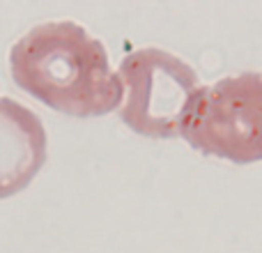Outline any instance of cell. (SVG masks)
<instances>
[{"mask_svg":"<svg viewBox=\"0 0 262 253\" xmlns=\"http://www.w3.org/2000/svg\"><path fill=\"white\" fill-rule=\"evenodd\" d=\"M9 72L21 90L72 118H99L122 104L106 46L76 21L30 28L9 49Z\"/></svg>","mask_w":262,"mask_h":253,"instance_id":"6da1fadb","label":"cell"},{"mask_svg":"<svg viewBox=\"0 0 262 253\" xmlns=\"http://www.w3.org/2000/svg\"><path fill=\"white\" fill-rule=\"evenodd\" d=\"M120 118L147 138H177L186 113L203 88L195 69L163 49H138L120 62Z\"/></svg>","mask_w":262,"mask_h":253,"instance_id":"3957f363","label":"cell"},{"mask_svg":"<svg viewBox=\"0 0 262 253\" xmlns=\"http://www.w3.org/2000/svg\"><path fill=\"white\" fill-rule=\"evenodd\" d=\"M180 136L207 157L232 163L262 161V74L244 72L203 86Z\"/></svg>","mask_w":262,"mask_h":253,"instance_id":"7a4b0ae2","label":"cell"},{"mask_svg":"<svg viewBox=\"0 0 262 253\" xmlns=\"http://www.w3.org/2000/svg\"><path fill=\"white\" fill-rule=\"evenodd\" d=\"M49 154L46 126L26 104L0 97V200L30 186Z\"/></svg>","mask_w":262,"mask_h":253,"instance_id":"277c9868","label":"cell"}]
</instances>
